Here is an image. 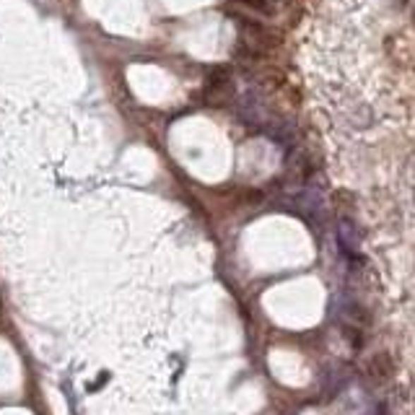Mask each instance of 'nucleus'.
<instances>
[{
  "label": "nucleus",
  "mask_w": 415,
  "mask_h": 415,
  "mask_svg": "<svg viewBox=\"0 0 415 415\" xmlns=\"http://www.w3.org/2000/svg\"><path fill=\"white\" fill-rule=\"evenodd\" d=\"M395 376V359L390 353H376L366 363V379L371 384H387Z\"/></svg>",
  "instance_id": "39448f33"
},
{
  "label": "nucleus",
  "mask_w": 415,
  "mask_h": 415,
  "mask_svg": "<svg viewBox=\"0 0 415 415\" xmlns=\"http://www.w3.org/2000/svg\"><path fill=\"white\" fill-rule=\"evenodd\" d=\"M376 415H390V410H387V405H379V413Z\"/></svg>",
  "instance_id": "0eeeda50"
},
{
  "label": "nucleus",
  "mask_w": 415,
  "mask_h": 415,
  "mask_svg": "<svg viewBox=\"0 0 415 415\" xmlns=\"http://www.w3.org/2000/svg\"><path fill=\"white\" fill-rule=\"evenodd\" d=\"M343 335L348 337V343H351L353 351H361L363 348V343H366V335H363V330L361 327H353V325H343Z\"/></svg>",
  "instance_id": "423d86ee"
},
{
  "label": "nucleus",
  "mask_w": 415,
  "mask_h": 415,
  "mask_svg": "<svg viewBox=\"0 0 415 415\" xmlns=\"http://www.w3.org/2000/svg\"><path fill=\"white\" fill-rule=\"evenodd\" d=\"M239 117L247 125H252V128L257 130H267L272 125V122L278 120L275 114H272L270 104L265 102V96H260L257 91H247V94L239 99Z\"/></svg>",
  "instance_id": "f03ea898"
},
{
  "label": "nucleus",
  "mask_w": 415,
  "mask_h": 415,
  "mask_svg": "<svg viewBox=\"0 0 415 415\" xmlns=\"http://www.w3.org/2000/svg\"><path fill=\"white\" fill-rule=\"evenodd\" d=\"M291 210H294L296 216H301L309 226H317V229H322L325 221H327V207H325V200H322L320 192L311 190V187L296 192L294 198H291Z\"/></svg>",
  "instance_id": "f257e3e1"
},
{
  "label": "nucleus",
  "mask_w": 415,
  "mask_h": 415,
  "mask_svg": "<svg viewBox=\"0 0 415 415\" xmlns=\"http://www.w3.org/2000/svg\"><path fill=\"white\" fill-rule=\"evenodd\" d=\"M239 24H241L239 26V49L241 52L257 57L272 47L270 34L265 32L257 21H252V18H239Z\"/></svg>",
  "instance_id": "7ed1b4c3"
},
{
  "label": "nucleus",
  "mask_w": 415,
  "mask_h": 415,
  "mask_svg": "<svg viewBox=\"0 0 415 415\" xmlns=\"http://www.w3.org/2000/svg\"><path fill=\"white\" fill-rule=\"evenodd\" d=\"M337 314L343 325H353V327H368L371 325V311L359 301H351V299H340L337 301Z\"/></svg>",
  "instance_id": "20e7f679"
},
{
  "label": "nucleus",
  "mask_w": 415,
  "mask_h": 415,
  "mask_svg": "<svg viewBox=\"0 0 415 415\" xmlns=\"http://www.w3.org/2000/svg\"><path fill=\"white\" fill-rule=\"evenodd\" d=\"M267 3H270V6H272V3H280V0H267Z\"/></svg>",
  "instance_id": "6e6552de"
}]
</instances>
